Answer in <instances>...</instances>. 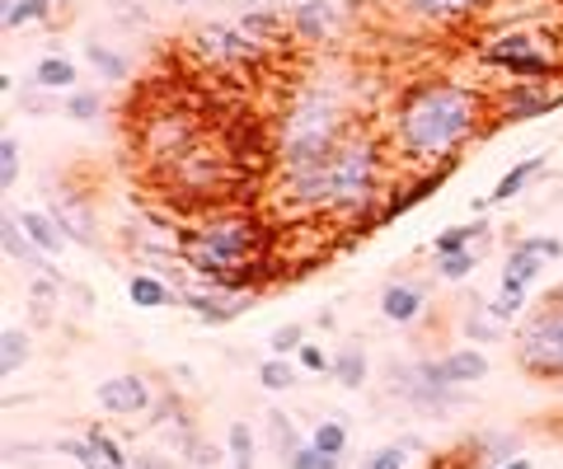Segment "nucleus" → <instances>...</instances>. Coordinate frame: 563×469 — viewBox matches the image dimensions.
I'll return each mask as SVG.
<instances>
[{"label": "nucleus", "instance_id": "obj_1", "mask_svg": "<svg viewBox=\"0 0 563 469\" xmlns=\"http://www.w3.org/2000/svg\"><path fill=\"white\" fill-rule=\"evenodd\" d=\"M390 155L371 128H352L310 169L282 175V207L301 216H334L357 230L381 226Z\"/></svg>", "mask_w": 563, "mask_h": 469}, {"label": "nucleus", "instance_id": "obj_2", "mask_svg": "<svg viewBox=\"0 0 563 469\" xmlns=\"http://www.w3.org/2000/svg\"><path fill=\"white\" fill-rule=\"evenodd\" d=\"M483 128H493V99L460 81H414L390 113V146L418 175L456 165V155Z\"/></svg>", "mask_w": 563, "mask_h": 469}, {"label": "nucleus", "instance_id": "obj_3", "mask_svg": "<svg viewBox=\"0 0 563 469\" xmlns=\"http://www.w3.org/2000/svg\"><path fill=\"white\" fill-rule=\"evenodd\" d=\"M273 230L254 212H212L179 234V258L216 291H259L273 277Z\"/></svg>", "mask_w": 563, "mask_h": 469}, {"label": "nucleus", "instance_id": "obj_4", "mask_svg": "<svg viewBox=\"0 0 563 469\" xmlns=\"http://www.w3.org/2000/svg\"><path fill=\"white\" fill-rule=\"evenodd\" d=\"M357 128L348 99L334 85H306L273 122V165L282 175L310 169Z\"/></svg>", "mask_w": 563, "mask_h": 469}, {"label": "nucleus", "instance_id": "obj_5", "mask_svg": "<svg viewBox=\"0 0 563 469\" xmlns=\"http://www.w3.org/2000/svg\"><path fill=\"white\" fill-rule=\"evenodd\" d=\"M479 61L512 81H559L563 75V43L544 28H507L479 47Z\"/></svg>", "mask_w": 563, "mask_h": 469}, {"label": "nucleus", "instance_id": "obj_6", "mask_svg": "<svg viewBox=\"0 0 563 469\" xmlns=\"http://www.w3.org/2000/svg\"><path fill=\"white\" fill-rule=\"evenodd\" d=\"M516 366L530 381H550L563 385V296H544L516 328Z\"/></svg>", "mask_w": 563, "mask_h": 469}, {"label": "nucleus", "instance_id": "obj_7", "mask_svg": "<svg viewBox=\"0 0 563 469\" xmlns=\"http://www.w3.org/2000/svg\"><path fill=\"white\" fill-rule=\"evenodd\" d=\"M207 136V122H202V113H193V108L183 104H160L155 113L141 118V155H146L151 165H175L179 155L193 146V141Z\"/></svg>", "mask_w": 563, "mask_h": 469}, {"label": "nucleus", "instance_id": "obj_8", "mask_svg": "<svg viewBox=\"0 0 563 469\" xmlns=\"http://www.w3.org/2000/svg\"><path fill=\"white\" fill-rule=\"evenodd\" d=\"M188 52L212 71H254L259 61H268L273 47L249 38L240 24H202L188 34Z\"/></svg>", "mask_w": 563, "mask_h": 469}, {"label": "nucleus", "instance_id": "obj_9", "mask_svg": "<svg viewBox=\"0 0 563 469\" xmlns=\"http://www.w3.org/2000/svg\"><path fill=\"white\" fill-rule=\"evenodd\" d=\"M563 254V240H550V234H530V240H516L507 249V268H503V287L498 296H512V301H526L530 281L544 273V263Z\"/></svg>", "mask_w": 563, "mask_h": 469}, {"label": "nucleus", "instance_id": "obj_10", "mask_svg": "<svg viewBox=\"0 0 563 469\" xmlns=\"http://www.w3.org/2000/svg\"><path fill=\"white\" fill-rule=\"evenodd\" d=\"M563 104V85L559 81H516L507 85L503 104H493V122H522V118H540L550 108Z\"/></svg>", "mask_w": 563, "mask_h": 469}, {"label": "nucleus", "instance_id": "obj_11", "mask_svg": "<svg viewBox=\"0 0 563 469\" xmlns=\"http://www.w3.org/2000/svg\"><path fill=\"white\" fill-rule=\"evenodd\" d=\"M94 399H99V409L104 413H113V418H136V413H146L151 409V385H146V375H108V381L94 389Z\"/></svg>", "mask_w": 563, "mask_h": 469}, {"label": "nucleus", "instance_id": "obj_12", "mask_svg": "<svg viewBox=\"0 0 563 469\" xmlns=\"http://www.w3.org/2000/svg\"><path fill=\"white\" fill-rule=\"evenodd\" d=\"M179 301L193 310L202 324H230L240 310L254 305V291H216V287H207V291H179Z\"/></svg>", "mask_w": 563, "mask_h": 469}, {"label": "nucleus", "instance_id": "obj_13", "mask_svg": "<svg viewBox=\"0 0 563 469\" xmlns=\"http://www.w3.org/2000/svg\"><path fill=\"white\" fill-rule=\"evenodd\" d=\"M483 5L493 0H399V10L418 24H432V28H446V24H460L469 14H479Z\"/></svg>", "mask_w": 563, "mask_h": 469}, {"label": "nucleus", "instance_id": "obj_14", "mask_svg": "<svg viewBox=\"0 0 563 469\" xmlns=\"http://www.w3.org/2000/svg\"><path fill=\"white\" fill-rule=\"evenodd\" d=\"M338 5L334 0H301L291 14H287V24H291V34L296 38H306V43H324V38H334V28H338Z\"/></svg>", "mask_w": 563, "mask_h": 469}, {"label": "nucleus", "instance_id": "obj_15", "mask_svg": "<svg viewBox=\"0 0 563 469\" xmlns=\"http://www.w3.org/2000/svg\"><path fill=\"white\" fill-rule=\"evenodd\" d=\"M428 310V281H390L381 291V315L390 324H414Z\"/></svg>", "mask_w": 563, "mask_h": 469}, {"label": "nucleus", "instance_id": "obj_16", "mask_svg": "<svg viewBox=\"0 0 563 469\" xmlns=\"http://www.w3.org/2000/svg\"><path fill=\"white\" fill-rule=\"evenodd\" d=\"M52 221L67 230V240H75V244H94V221H89V207H85V197H71V193H61V197H52Z\"/></svg>", "mask_w": 563, "mask_h": 469}, {"label": "nucleus", "instance_id": "obj_17", "mask_svg": "<svg viewBox=\"0 0 563 469\" xmlns=\"http://www.w3.org/2000/svg\"><path fill=\"white\" fill-rule=\"evenodd\" d=\"M0 244H5V254L14 263H24V268H34V273H47V254L24 234L20 216H5V221H0ZM47 277H52V273H47Z\"/></svg>", "mask_w": 563, "mask_h": 469}, {"label": "nucleus", "instance_id": "obj_18", "mask_svg": "<svg viewBox=\"0 0 563 469\" xmlns=\"http://www.w3.org/2000/svg\"><path fill=\"white\" fill-rule=\"evenodd\" d=\"M442 375L456 389H465V385H479L483 375H489V357H483L479 348H456V352H446L442 357Z\"/></svg>", "mask_w": 563, "mask_h": 469}, {"label": "nucleus", "instance_id": "obj_19", "mask_svg": "<svg viewBox=\"0 0 563 469\" xmlns=\"http://www.w3.org/2000/svg\"><path fill=\"white\" fill-rule=\"evenodd\" d=\"M128 296H132L136 310H165V305L179 301V291L169 287V281H160L155 273H132L128 277Z\"/></svg>", "mask_w": 563, "mask_h": 469}, {"label": "nucleus", "instance_id": "obj_20", "mask_svg": "<svg viewBox=\"0 0 563 469\" xmlns=\"http://www.w3.org/2000/svg\"><path fill=\"white\" fill-rule=\"evenodd\" d=\"M20 226H24V234L34 240L43 254H61L67 249V230H61L57 221H52V212H20Z\"/></svg>", "mask_w": 563, "mask_h": 469}, {"label": "nucleus", "instance_id": "obj_21", "mask_svg": "<svg viewBox=\"0 0 563 469\" xmlns=\"http://www.w3.org/2000/svg\"><path fill=\"white\" fill-rule=\"evenodd\" d=\"M540 169H544V160H540V155H530V160H516V165L507 169V175L498 179V188H493V193H489V207H493V202H512V197L522 193V188H526L530 179L540 175Z\"/></svg>", "mask_w": 563, "mask_h": 469}, {"label": "nucleus", "instance_id": "obj_22", "mask_svg": "<svg viewBox=\"0 0 563 469\" xmlns=\"http://www.w3.org/2000/svg\"><path fill=\"white\" fill-rule=\"evenodd\" d=\"M334 381L343 385V389H362L367 385V348H338L334 352Z\"/></svg>", "mask_w": 563, "mask_h": 469}, {"label": "nucleus", "instance_id": "obj_23", "mask_svg": "<svg viewBox=\"0 0 563 469\" xmlns=\"http://www.w3.org/2000/svg\"><path fill=\"white\" fill-rule=\"evenodd\" d=\"M479 234H489V226L483 221H469V226H446L442 234H432V254H465V249H475Z\"/></svg>", "mask_w": 563, "mask_h": 469}, {"label": "nucleus", "instance_id": "obj_24", "mask_svg": "<svg viewBox=\"0 0 563 469\" xmlns=\"http://www.w3.org/2000/svg\"><path fill=\"white\" fill-rule=\"evenodd\" d=\"M240 28H244L249 38H259L263 47H277L282 34H287L291 24H282V14H268V10H244L240 14Z\"/></svg>", "mask_w": 563, "mask_h": 469}, {"label": "nucleus", "instance_id": "obj_25", "mask_svg": "<svg viewBox=\"0 0 563 469\" xmlns=\"http://www.w3.org/2000/svg\"><path fill=\"white\" fill-rule=\"evenodd\" d=\"M85 61H89V67L104 75L108 85H122V81H128V75H132L128 57H118L113 47H104V43H89V47H85Z\"/></svg>", "mask_w": 563, "mask_h": 469}, {"label": "nucleus", "instance_id": "obj_26", "mask_svg": "<svg viewBox=\"0 0 563 469\" xmlns=\"http://www.w3.org/2000/svg\"><path fill=\"white\" fill-rule=\"evenodd\" d=\"M34 81H38V89H47V94L71 89V85H75V61H67V57H43L38 71H34Z\"/></svg>", "mask_w": 563, "mask_h": 469}, {"label": "nucleus", "instance_id": "obj_27", "mask_svg": "<svg viewBox=\"0 0 563 469\" xmlns=\"http://www.w3.org/2000/svg\"><path fill=\"white\" fill-rule=\"evenodd\" d=\"M24 362H28V334L24 328H5V334H0V375L10 381Z\"/></svg>", "mask_w": 563, "mask_h": 469}, {"label": "nucleus", "instance_id": "obj_28", "mask_svg": "<svg viewBox=\"0 0 563 469\" xmlns=\"http://www.w3.org/2000/svg\"><path fill=\"white\" fill-rule=\"evenodd\" d=\"M475 450L483 460H493V465H507L516 450H522V436L516 432H489V436H475Z\"/></svg>", "mask_w": 563, "mask_h": 469}, {"label": "nucleus", "instance_id": "obj_29", "mask_svg": "<svg viewBox=\"0 0 563 469\" xmlns=\"http://www.w3.org/2000/svg\"><path fill=\"white\" fill-rule=\"evenodd\" d=\"M310 446L324 450V456H334V460H343V450H348V428H343L338 418L315 422V432H310Z\"/></svg>", "mask_w": 563, "mask_h": 469}, {"label": "nucleus", "instance_id": "obj_30", "mask_svg": "<svg viewBox=\"0 0 563 469\" xmlns=\"http://www.w3.org/2000/svg\"><path fill=\"white\" fill-rule=\"evenodd\" d=\"M226 450H230V465L235 469H254V428H249V422H230Z\"/></svg>", "mask_w": 563, "mask_h": 469}, {"label": "nucleus", "instance_id": "obj_31", "mask_svg": "<svg viewBox=\"0 0 563 469\" xmlns=\"http://www.w3.org/2000/svg\"><path fill=\"white\" fill-rule=\"evenodd\" d=\"M85 442L94 446V456H99L104 469H128V450H122L104 428H89V432H85Z\"/></svg>", "mask_w": 563, "mask_h": 469}, {"label": "nucleus", "instance_id": "obj_32", "mask_svg": "<svg viewBox=\"0 0 563 469\" xmlns=\"http://www.w3.org/2000/svg\"><path fill=\"white\" fill-rule=\"evenodd\" d=\"M259 385L263 389H277V395H282V389L296 385V366L287 362V357H268V362L259 366Z\"/></svg>", "mask_w": 563, "mask_h": 469}, {"label": "nucleus", "instance_id": "obj_33", "mask_svg": "<svg viewBox=\"0 0 563 469\" xmlns=\"http://www.w3.org/2000/svg\"><path fill=\"white\" fill-rule=\"evenodd\" d=\"M268 432H273V446H277V456H282V460H291V456H296V446H306V442H296V428H291V418L282 413V409L268 413Z\"/></svg>", "mask_w": 563, "mask_h": 469}, {"label": "nucleus", "instance_id": "obj_34", "mask_svg": "<svg viewBox=\"0 0 563 469\" xmlns=\"http://www.w3.org/2000/svg\"><path fill=\"white\" fill-rule=\"evenodd\" d=\"M34 20H47V0H5V28H24Z\"/></svg>", "mask_w": 563, "mask_h": 469}, {"label": "nucleus", "instance_id": "obj_35", "mask_svg": "<svg viewBox=\"0 0 563 469\" xmlns=\"http://www.w3.org/2000/svg\"><path fill=\"white\" fill-rule=\"evenodd\" d=\"M99 113H104V99L94 89H75L71 99H67V118L71 122H94Z\"/></svg>", "mask_w": 563, "mask_h": 469}, {"label": "nucleus", "instance_id": "obj_36", "mask_svg": "<svg viewBox=\"0 0 563 469\" xmlns=\"http://www.w3.org/2000/svg\"><path fill=\"white\" fill-rule=\"evenodd\" d=\"M20 183V141L14 136H0V188H10Z\"/></svg>", "mask_w": 563, "mask_h": 469}, {"label": "nucleus", "instance_id": "obj_37", "mask_svg": "<svg viewBox=\"0 0 563 469\" xmlns=\"http://www.w3.org/2000/svg\"><path fill=\"white\" fill-rule=\"evenodd\" d=\"M296 366L310 371V375H324V371H334V357H328L320 342H310V338H306L301 348H296Z\"/></svg>", "mask_w": 563, "mask_h": 469}, {"label": "nucleus", "instance_id": "obj_38", "mask_svg": "<svg viewBox=\"0 0 563 469\" xmlns=\"http://www.w3.org/2000/svg\"><path fill=\"white\" fill-rule=\"evenodd\" d=\"M475 258H479V249H465V254H442L436 258V273H442L446 281H460L475 273Z\"/></svg>", "mask_w": 563, "mask_h": 469}, {"label": "nucleus", "instance_id": "obj_39", "mask_svg": "<svg viewBox=\"0 0 563 469\" xmlns=\"http://www.w3.org/2000/svg\"><path fill=\"white\" fill-rule=\"evenodd\" d=\"M301 342H306V328L301 324H282V328H273L268 348H273V357H296Z\"/></svg>", "mask_w": 563, "mask_h": 469}, {"label": "nucleus", "instance_id": "obj_40", "mask_svg": "<svg viewBox=\"0 0 563 469\" xmlns=\"http://www.w3.org/2000/svg\"><path fill=\"white\" fill-rule=\"evenodd\" d=\"M287 469H338V460L334 456H324V450H315V446H296V456L287 460Z\"/></svg>", "mask_w": 563, "mask_h": 469}, {"label": "nucleus", "instance_id": "obj_41", "mask_svg": "<svg viewBox=\"0 0 563 469\" xmlns=\"http://www.w3.org/2000/svg\"><path fill=\"white\" fill-rule=\"evenodd\" d=\"M404 450H409V446H375L371 450V456L362 460V469H404Z\"/></svg>", "mask_w": 563, "mask_h": 469}, {"label": "nucleus", "instance_id": "obj_42", "mask_svg": "<svg viewBox=\"0 0 563 469\" xmlns=\"http://www.w3.org/2000/svg\"><path fill=\"white\" fill-rule=\"evenodd\" d=\"M469 338H479V342H489V338H503V324H493V320H479V315H469Z\"/></svg>", "mask_w": 563, "mask_h": 469}, {"label": "nucleus", "instance_id": "obj_43", "mask_svg": "<svg viewBox=\"0 0 563 469\" xmlns=\"http://www.w3.org/2000/svg\"><path fill=\"white\" fill-rule=\"evenodd\" d=\"M498 469H530V460H526V456H512L507 465H498Z\"/></svg>", "mask_w": 563, "mask_h": 469}, {"label": "nucleus", "instance_id": "obj_44", "mask_svg": "<svg viewBox=\"0 0 563 469\" xmlns=\"http://www.w3.org/2000/svg\"><path fill=\"white\" fill-rule=\"evenodd\" d=\"M136 469H155V465H151V460H141V465H136Z\"/></svg>", "mask_w": 563, "mask_h": 469}, {"label": "nucleus", "instance_id": "obj_45", "mask_svg": "<svg viewBox=\"0 0 563 469\" xmlns=\"http://www.w3.org/2000/svg\"><path fill=\"white\" fill-rule=\"evenodd\" d=\"M175 5H193V0H175Z\"/></svg>", "mask_w": 563, "mask_h": 469}, {"label": "nucleus", "instance_id": "obj_46", "mask_svg": "<svg viewBox=\"0 0 563 469\" xmlns=\"http://www.w3.org/2000/svg\"><path fill=\"white\" fill-rule=\"evenodd\" d=\"M554 296H563V281H559V287H554Z\"/></svg>", "mask_w": 563, "mask_h": 469}]
</instances>
